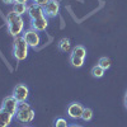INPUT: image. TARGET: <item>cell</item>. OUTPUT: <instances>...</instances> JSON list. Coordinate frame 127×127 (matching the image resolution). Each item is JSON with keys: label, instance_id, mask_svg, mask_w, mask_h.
Instances as JSON below:
<instances>
[{"label": "cell", "instance_id": "cell-1", "mask_svg": "<svg viewBox=\"0 0 127 127\" xmlns=\"http://www.w3.org/2000/svg\"><path fill=\"white\" fill-rule=\"evenodd\" d=\"M6 24H8V31L14 38L20 36L24 32V20L22 15L17 14L14 10H10L6 14Z\"/></svg>", "mask_w": 127, "mask_h": 127}, {"label": "cell", "instance_id": "cell-11", "mask_svg": "<svg viewBox=\"0 0 127 127\" xmlns=\"http://www.w3.org/2000/svg\"><path fill=\"white\" fill-rule=\"evenodd\" d=\"M13 118H14L13 114H10L6 111H4L3 108H0V127H8V126H10Z\"/></svg>", "mask_w": 127, "mask_h": 127}, {"label": "cell", "instance_id": "cell-13", "mask_svg": "<svg viewBox=\"0 0 127 127\" xmlns=\"http://www.w3.org/2000/svg\"><path fill=\"white\" fill-rule=\"evenodd\" d=\"M13 10H14L17 14L22 15V14H26V13H27L28 5H27V4H23V3H14V4H13Z\"/></svg>", "mask_w": 127, "mask_h": 127}, {"label": "cell", "instance_id": "cell-18", "mask_svg": "<svg viewBox=\"0 0 127 127\" xmlns=\"http://www.w3.org/2000/svg\"><path fill=\"white\" fill-rule=\"evenodd\" d=\"M92 118H93V111L90 108H84L83 114H81V120L85 122H89Z\"/></svg>", "mask_w": 127, "mask_h": 127}, {"label": "cell", "instance_id": "cell-20", "mask_svg": "<svg viewBox=\"0 0 127 127\" xmlns=\"http://www.w3.org/2000/svg\"><path fill=\"white\" fill-rule=\"evenodd\" d=\"M48 1H50V0H33V3H36V4H38L41 6H45Z\"/></svg>", "mask_w": 127, "mask_h": 127}, {"label": "cell", "instance_id": "cell-24", "mask_svg": "<svg viewBox=\"0 0 127 127\" xmlns=\"http://www.w3.org/2000/svg\"><path fill=\"white\" fill-rule=\"evenodd\" d=\"M69 127H80V126H78V125H71V126H69Z\"/></svg>", "mask_w": 127, "mask_h": 127}, {"label": "cell", "instance_id": "cell-17", "mask_svg": "<svg viewBox=\"0 0 127 127\" xmlns=\"http://www.w3.org/2000/svg\"><path fill=\"white\" fill-rule=\"evenodd\" d=\"M98 65H99L102 69H104V70H108V69L111 67V65H112L111 59H108V57H100L99 61H98Z\"/></svg>", "mask_w": 127, "mask_h": 127}, {"label": "cell", "instance_id": "cell-22", "mask_svg": "<svg viewBox=\"0 0 127 127\" xmlns=\"http://www.w3.org/2000/svg\"><path fill=\"white\" fill-rule=\"evenodd\" d=\"M29 0H15V3H23V4H27Z\"/></svg>", "mask_w": 127, "mask_h": 127}, {"label": "cell", "instance_id": "cell-3", "mask_svg": "<svg viewBox=\"0 0 127 127\" xmlns=\"http://www.w3.org/2000/svg\"><path fill=\"white\" fill-rule=\"evenodd\" d=\"M28 48L29 46L27 45V42L23 36H18L14 38L13 42V55L18 61H23L28 56Z\"/></svg>", "mask_w": 127, "mask_h": 127}, {"label": "cell", "instance_id": "cell-23", "mask_svg": "<svg viewBox=\"0 0 127 127\" xmlns=\"http://www.w3.org/2000/svg\"><path fill=\"white\" fill-rule=\"evenodd\" d=\"M125 105H126V108H127V93H126V97H125Z\"/></svg>", "mask_w": 127, "mask_h": 127}, {"label": "cell", "instance_id": "cell-25", "mask_svg": "<svg viewBox=\"0 0 127 127\" xmlns=\"http://www.w3.org/2000/svg\"><path fill=\"white\" fill-rule=\"evenodd\" d=\"M23 127H31V126H23Z\"/></svg>", "mask_w": 127, "mask_h": 127}, {"label": "cell", "instance_id": "cell-9", "mask_svg": "<svg viewBox=\"0 0 127 127\" xmlns=\"http://www.w3.org/2000/svg\"><path fill=\"white\" fill-rule=\"evenodd\" d=\"M27 14L29 15L31 20H34L37 18H41V17H46L45 15V10H43V6H41L36 3L31 4L28 6V10H27Z\"/></svg>", "mask_w": 127, "mask_h": 127}, {"label": "cell", "instance_id": "cell-2", "mask_svg": "<svg viewBox=\"0 0 127 127\" xmlns=\"http://www.w3.org/2000/svg\"><path fill=\"white\" fill-rule=\"evenodd\" d=\"M34 111L32 109V107L27 103V102H22L19 103V107H18V111L15 113V118L18 122L20 123H29L34 120Z\"/></svg>", "mask_w": 127, "mask_h": 127}, {"label": "cell", "instance_id": "cell-4", "mask_svg": "<svg viewBox=\"0 0 127 127\" xmlns=\"http://www.w3.org/2000/svg\"><path fill=\"white\" fill-rule=\"evenodd\" d=\"M23 37L27 42V45L32 48H37L41 43V37H39V33L36 32L34 29H28L26 32H23Z\"/></svg>", "mask_w": 127, "mask_h": 127}, {"label": "cell", "instance_id": "cell-10", "mask_svg": "<svg viewBox=\"0 0 127 127\" xmlns=\"http://www.w3.org/2000/svg\"><path fill=\"white\" fill-rule=\"evenodd\" d=\"M48 26V20H47V17H41V18H37L34 20H32V23H31V27L32 29H34L36 32H43L46 31Z\"/></svg>", "mask_w": 127, "mask_h": 127}, {"label": "cell", "instance_id": "cell-5", "mask_svg": "<svg viewBox=\"0 0 127 127\" xmlns=\"http://www.w3.org/2000/svg\"><path fill=\"white\" fill-rule=\"evenodd\" d=\"M18 107H19V102L13 97V95H9V97H5L3 103H1V108L4 111H6L8 113L13 114L15 117V113L18 111Z\"/></svg>", "mask_w": 127, "mask_h": 127}, {"label": "cell", "instance_id": "cell-21", "mask_svg": "<svg viewBox=\"0 0 127 127\" xmlns=\"http://www.w3.org/2000/svg\"><path fill=\"white\" fill-rule=\"evenodd\" d=\"M1 1H3L5 5H10V4H14L15 0H1Z\"/></svg>", "mask_w": 127, "mask_h": 127}, {"label": "cell", "instance_id": "cell-14", "mask_svg": "<svg viewBox=\"0 0 127 127\" xmlns=\"http://www.w3.org/2000/svg\"><path fill=\"white\" fill-rule=\"evenodd\" d=\"M71 48V43L69 38H61L59 41V50L62 52H69Z\"/></svg>", "mask_w": 127, "mask_h": 127}, {"label": "cell", "instance_id": "cell-15", "mask_svg": "<svg viewBox=\"0 0 127 127\" xmlns=\"http://www.w3.org/2000/svg\"><path fill=\"white\" fill-rule=\"evenodd\" d=\"M104 69H102L99 65H95V66H93V69H92V75L94 76V78H97V79H99V78H102L103 75H104Z\"/></svg>", "mask_w": 127, "mask_h": 127}, {"label": "cell", "instance_id": "cell-19", "mask_svg": "<svg viewBox=\"0 0 127 127\" xmlns=\"http://www.w3.org/2000/svg\"><path fill=\"white\" fill-rule=\"evenodd\" d=\"M54 127H69V123L65 118H57L54 123Z\"/></svg>", "mask_w": 127, "mask_h": 127}, {"label": "cell", "instance_id": "cell-8", "mask_svg": "<svg viewBox=\"0 0 127 127\" xmlns=\"http://www.w3.org/2000/svg\"><path fill=\"white\" fill-rule=\"evenodd\" d=\"M84 107L80 103H71L69 107H67V116L72 120H80L81 118V114H83Z\"/></svg>", "mask_w": 127, "mask_h": 127}, {"label": "cell", "instance_id": "cell-16", "mask_svg": "<svg viewBox=\"0 0 127 127\" xmlns=\"http://www.w3.org/2000/svg\"><path fill=\"white\" fill-rule=\"evenodd\" d=\"M70 62L74 67H81L84 65V59H80V57H76L74 55H70Z\"/></svg>", "mask_w": 127, "mask_h": 127}, {"label": "cell", "instance_id": "cell-7", "mask_svg": "<svg viewBox=\"0 0 127 127\" xmlns=\"http://www.w3.org/2000/svg\"><path fill=\"white\" fill-rule=\"evenodd\" d=\"M43 10H45V15L47 18H55L56 15H59V12H60V3L57 0H50L43 6Z\"/></svg>", "mask_w": 127, "mask_h": 127}, {"label": "cell", "instance_id": "cell-6", "mask_svg": "<svg viewBox=\"0 0 127 127\" xmlns=\"http://www.w3.org/2000/svg\"><path fill=\"white\" fill-rule=\"evenodd\" d=\"M28 95H29V89H28V87L26 85V84H18V85L14 88V90H13V97L19 103L27 102Z\"/></svg>", "mask_w": 127, "mask_h": 127}, {"label": "cell", "instance_id": "cell-12", "mask_svg": "<svg viewBox=\"0 0 127 127\" xmlns=\"http://www.w3.org/2000/svg\"><path fill=\"white\" fill-rule=\"evenodd\" d=\"M71 55L76 56V57H80V59H85V56H87V50H85V47H84V46L78 45V46H75V47L72 48Z\"/></svg>", "mask_w": 127, "mask_h": 127}]
</instances>
